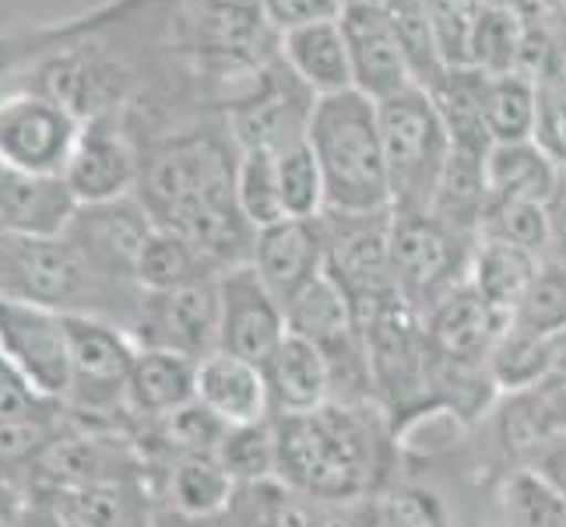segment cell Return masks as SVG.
I'll return each mask as SVG.
<instances>
[{
  "instance_id": "obj_1",
  "label": "cell",
  "mask_w": 566,
  "mask_h": 527,
  "mask_svg": "<svg viewBox=\"0 0 566 527\" xmlns=\"http://www.w3.org/2000/svg\"><path fill=\"white\" fill-rule=\"evenodd\" d=\"M279 472L289 489L310 499L345 503L374 489L377 443L363 412L327 401L306 415H275Z\"/></svg>"
},
{
  "instance_id": "obj_6",
  "label": "cell",
  "mask_w": 566,
  "mask_h": 527,
  "mask_svg": "<svg viewBox=\"0 0 566 527\" xmlns=\"http://www.w3.org/2000/svg\"><path fill=\"white\" fill-rule=\"evenodd\" d=\"M82 120L46 95H8L0 99V162L14 172L64 176Z\"/></svg>"
},
{
  "instance_id": "obj_8",
  "label": "cell",
  "mask_w": 566,
  "mask_h": 527,
  "mask_svg": "<svg viewBox=\"0 0 566 527\" xmlns=\"http://www.w3.org/2000/svg\"><path fill=\"white\" fill-rule=\"evenodd\" d=\"M454 232L429 211H390V278L416 309L433 306L447 288H454L458 246Z\"/></svg>"
},
{
  "instance_id": "obj_31",
  "label": "cell",
  "mask_w": 566,
  "mask_h": 527,
  "mask_svg": "<svg viewBox=\"0 0 566 527\" xmlns=\"http://www.w3.org/2000/svg\"><path fill=\"white\" fill-rule=\"evenodd\" d=\"M275 159H279L282 204L289 219H321L327 211V190H324V172H321L314 148L300 141L279 151Z\"/></svg>"
},
{
  "instance_id": "obj_4",
  "label": "cell",
  "mask_w": 566,
  "mask_h": 527,
  "mask_svg": "<svg viewBox=\"0 0 566 527\" xmlns=\"http://www.w3.org/2000/svg\"><path fill=\"white\" fill-rule=\"evenodd\" d=\"M0 356L39 398L50 404L67 401L71 390V351L64 314L25 299L0 296Z\"/></svg>"
},
{
  "instance_id": "obj_25",
  "label": "cell",
  "mask_w": 566,
  "mask_h": 527,
  "mask_svg": "<svg viewBox=\"0 0 566 527\" xmlns=\"http://www.w3.org/2000/svg\"><path fill=\"white\" fill-rule=\"evenodd\" d=\"M485 155L490 151H472V148H451L440 183L433 193L429 214H437L440 222L451 229L479 225L485 208H490V187H485Z\"/></svg>"
},
{
  "instance_id": "obj_46",
  "label": "cell",
  "mask_w": 566,
  "mask_h": 527,
  "mask_svg": "<svg viewBox=\"0 0 566 527\" xmlns=\"http://www.w3.org/2000/svg\"><path fill=\"white\" fill-rule=\"evenodd\" d=\"M559 71H563V85H566V53H563V61H559Z\"/></svg>"
},
{
  "instance_id": "obj_12",
  "label": "cell",
  "mask_w": 566,
  "mask_h": 527,
  "mask_svg": "<svg viewBox=\"0 0 566 527\" xmlns=\"http://www.w3.org/2000/svg\"><path fill=\"white\" fill-rule=\"evenodd\" d=\"M148 493L155 506L190 520H222L237 482L214 454H166L148 457Z\"/></svg>"
},
{
  "instance_id": "obj_35",
  "label": "cell",
  "mask_w": 566,
  "mask_h": 527,
  "mask_svg": "<svg viewBox=\"0 0 566 527\" xmlns=\"http://www.w3.org/2000/svg\"><path fill=\"white\" fill-rule=\"evenodd\" d=\"M422 11L447 71H472V32L482 11L479 0H422Z\"/></svg>"
},
{
  "instance_id": "obj_23",
  "label": "cell",
  "mask_w": 566,
  "mask_h": 527,
  "mask_svg": "<svg viewBox=\"0 0 566 527\" xmlns=\"http://www.w3.org/2000/svg\"><path fill=\"white\" fill-rule=\"evenodd\" d=\"M538 267L542 261L535 253L521 250L514 243L482 236V243L475 246L472 267H468V285H472L496 314L514 317V309L524 292H528V285L535 282Z\"/></svg>"
},
{
  "instance_id": "obj_41",
  "label": "cell",
  "mask_w": 566,
  "mask_h": 527,
  "mask_svg": "<svg viewBox=\"0 0 566 527\" xmlns=\"http://www.w3.org/2000/svg\"><path fill=\"white\" fill-rule=\"evenodd\" d=\"M528 472L566 506V433L545 440L528 457Z\"/></svg>"
},
{
  "instance_id": "obj_3",
  "label": "cell",
  "mask_w": 566,
  "mask_h": 527,
  "mask_svg": "<svg viewBox=\"0 0 566 527\" xmlns=\"http://www.w3.org/2000/svg\"><path fill=\"white\" fill-rule=\"evenodd\" d=\"M377 113L390 176V211H429L454 148L433 95L416 85L377 103Z\"/></svg>"
},
{
  "instance_id": "obj_2",
  "label": "cell",
  "mask_w": 566,
  "mask_h": 527,
  "mask_svg": "<svg viewBox=\"0 0 566 527\" xmlns=\"http://www.w3.org/2000/svg\"><path fill=\"white\" fill-rule=\"evenodd\" d=\"M306 145L314 148L324 172L327 211H390V176L380 138V113L374 99H366L356 88L314 99Z\"/></svg>"
},
{
  "instance_id": "obj_20",
  "label": "cell",
  "mask_w": 566,
  "mask_h": 527,
  "mask_svg": "<svg viewBox=\"0 0 566 527\" xmlns=\"http://www.w3.org/2000/svg\"><path fill=\"white\" fill-rule=\"evenodd\" d=\"M282 50H285L289 67L296 71V77L317 95V99L356 88L353 56H348L342 18H327V22L282 32Z\"/></svg>"
},
{
  "instance_id": "obj_24",
  "label": "cell",
  "mask_w": 566,
  "mask_h": 527,
  "mask_svg": "<svg viewBox=\"0 0 566 527\" xmlns=\"http://www.w3.org/2000/svg\"><path fill=\"white\" fill-rule=\"evenodd\" d=\"M479 99H482V120L493 145L535 141L538 109H542V95L535 82L517 74L479 77Z\"/></svg>"
},
{
  "instance_id": "obj_47",
  "label": "cell",
  "mask_w": 566,
  "mask_h": 527,
  "mask_svg": "<svg viewBox=\"0 0 566 527\" xmlns=\"http://www.w3.org/2000/svg\"><path fill=\"white\" fill-rule=\"evenodd\" d=\"M4 236H8V232H4V225H0V243H4Z\"/></svg>"
},
{
  "instance_id": "obj_39",
  "label": "cell",
  "mask_w": 566,
  "mask_h": 527,
  "mask_svg": "<svg viewBox=\"0 0 566 527\" xmlns=\"http://www.w3.org/2000/svg\"><path fill=\"white\" fill-rule=\"evenodd\" d=\"M61 412V404H50L18 377V369L0 356V419H39Z\"/></svg>"
},
{
  "instance_id": "obj_11",
  "label": "cell",
  "mask_w": 566,
  "mask_h": 527,
  "mask_svg": "<svg viewBox=\"0 0 566 527\" xmlns=\"http://www.w3.org/2000/svg\"><path fill=\"white\" fill-rule=\"evenodd\" d=\"M511 327V317L496 314L479 292L464 282L447 288L443 296L426 309V341L429 351L440 362L451 366H472L479 359H490L493 345L500 341L503 330Z\"/></svg>"
},
{
  "instance_id": "obj_44",
  "label": "cell",
  "mask_w": 566,
  "mask_h": 527,
  "mask_svg": "<svg viewBox=\"0 0 566 527\" xmlns=\"http://www.w3.org/2000/svg\"><path fill=\"white\" fill-rule=\"evenodd\" d=\"M542 387L566 390V327L549 335V373H545Z\"/></svg>"
},
{
  "instance_id": "obj_17",
  "label": "cell",
  "mask_w": 566,
  "mask_h": 527,
  "mask_svg": "<svg viewBox=\"0 0 566 527\" xmlns=\"http://www.w3.org/2000/svg\"><path fill=\"white\" fill-rule=\"evenodd\" d=\"M253 271L261 282L285 303L300 285L324 267V225L321 219H285L271 229H261L253 240Z\"/></svg>"
},
{
  "instance_id": "obj_32",
  "label": "cell",
  "mask_w": 566,
  "mask_h": 527,
  "mask_svg": "<svg viewBox=\"0 0 566 527\" xmlns=\"http://www.w3.org/2000/svg\"><path fill=\"white\" fill-rule=\"evenodd\" d=\"M482 236L514 243L521 250L542 257L545 246H553V214L549 204L532 201H490L482 214Z\"/></svg>"
},
{
  "instance_id": "obj_48",
  "label": "cell",
  "mask_w": 566,
  "mask_h": 527,
  "mask_svg": "<svg viewBox=\"0 0 566 527\" xmlns=\"http://www.w3.org/2000/svg\"><path fill=\"white\" fill-rule=\"evenodd\" d=\"M0 176H4V162H0Z\"/></svg>"
},
{
  "instance_id": "obj_13",
  "label": "cell",
  "mask_w": 566,
  "mask_h": 527,
  "mask_svg": "<svg viewBox=\"0 0 566 527\" xmlns=\"http://www.w3.org/2000/svg\"><path fill=\"white\" fill-rule=\"evenodd\" d=\"M138 159L127 138L103 116H92L82 124L74 151L67 159L64 180L77 204H106L130 198V187L138 183Z\"/></svg>"
},
{
  "instance_id": "obj_34",
  "label": "cell",
  "mask_w": 566,
  "mask_h": 527,
  "mask_svg": "<svg viewBox=\"0 0 566 527\" xmlns=\"http://www.w3.org/2000/svg\"><path fill=\"white\" fill-rule=\"evenodd\" d=\"M61 425L64 408L39 419H0V482L25 485L29 467L53 443V436L61 433Z\"/></svg>"
},
{
  "instance_id": "obj_22",
  "label": "cell",
  "mask_w": 566,
  "mask_h": 527,
  "mask_svg": "<svg viewBox=\"0 0 566 527\" xmlns=\"http://www.w3.org/2000/svg\"><path fill=\"white\" fill-rule=\"evenodd\" d=\"M485 187H490V201L549 204L559 187L556 159L538 141L493 145L485 155Z\"/></svg>"
},
{
  "instance_id": "obj_14",
  "label": "cell",
  "mask_w": 566,
  "mask_h": 527,
  "mask_svg": "<svg viewBox=\"0 0 566 527\" xmlns=\"http://www.w3.org/2000/svg\"><path fill=\"white\" fill-rule=\"evenodd\" d=\"M77 198L64 176H35L4 169L0 176V225L22 240L64 236L77 214Z\"/></svg>"
},
{
  "instance_id": "obj_30",
  "label": "cell",
  "mask_w": 566,
  "mask_h": 527,
  "mask_svg": "<svg viewBox=\"0 0 566 527\" xmlns=\"http://www.w3.org/2000/svg\"><path fill=\"white\" fill-rule=\"evenodd\" d=\"M222 467L232 475L237 485L275 478L279 472V446H275V422H258V425H229V433L219 446Z\"/></svg>"
},
{
  "instance_id": "obj_10",
  "label": "cell",
  "mask_w": 566,
  "mask_h": 527,
  "mask_svg": "<svg viewBox=\"0 0 566 527\" xmlns=\"http://www.w3.org/2000/svg\"><path fill=\"white\" fill-rule=\"evenodd\" d=\"M219 296H222L219 351H229V356H240L261 366L289 335L285 309L275 299V292L261 282L253 264H240L219 275Z\"/></svg>"
},
{
  "instance_id": "obj_26",
  "label": "cell",
  "mask_w": 566,
  "mask_h": 527,
  "mask_svg": "<svg viewBox=\"0 0 566 527\" xmlns=\"http://www.w3.org/2000/svg\"><path fill=\"white\" fill-rule=\"evenodd\" d=\"M222 271H214V264L205 257V253L187 243L184 236L169 229H159L148 236L142 261H138V285L151 296H163V292H177L184 285L205 282V278H219Z\"/></svg>"
},
{
  "instance_id": "obj_40",
  "label": "cell",
  "mask_w": 566,
  "mask_h": 527,
  "mask_svg": "<svg viewBox=\"0 0 566 527\" xmlns=\"http://www.w3.org/2000/svg\"><path fill=\"white\" fill-rule=\"evenodd\" d=\"M342 8L345 0H261L264 18L282 32L327 22V18H342Z\"/></svg>"
},
{
  "instance_id": "obj_27",
  "label": "cell",
  "mask_w": 566,
  "mask_h": 527,
  "mask_svg": "<svg viewBox=\"0 0 566 527\" xmlns=\"http://www.w3.org/2000/svg\"><path fill=\"white\" fill-rule=\"evenodd\" d=\"M310 106H296L289 95H275V99H264L258 106H250L237 116V145L240 151H271L279 155L292 145L306 141V127H310Z\"/></svg>"
},
{
  "instance_id": "obj_38",
  "label": "cell",
  "mask_w": 566,
  "mask_h": 527,
  "mask_svg": "<svg viewBox=\"0 0 566 527\" xmlns=\"http://www.w3.org/2000/svg\"><path fill=\"white\" fill-rule=\"evenodd\" d=\"M377 527H447L440 499L433 493L398 485L377 499Z\"/></svg>"
},
{
  "instance_id": "obj_7",
  "label": "cell",
  "mask_w": 566,
  "mask_h": 527,
  "mask_svg": "<svg viewBox=\"0 0 566 527\" xmlns=\"http://www.w3.org/2000/svg\"><path fill=\"white\" fill-rule=\"evenodd\" d=\"M219 335H222L219 278L193 282L177 292H163V296L145 292L138 320L130 327V338L142 348H169L193 362L219 351Z\"/></svg>"
},
{
  "instance_id": "obj_29",
  "label": "cell",
  "mask_w": 566,
  "mask_h": 527,
  "mask_svg": "<svg viewBox=\"0 0 566 527\" xmlns=\"http://www.w3.org/2000/svg\"><path fill=\"white\" fill-rule=\"evenodd\" d=\"M490 377L503 390H532L545 383L549 373V338L532 335V330L506 327L490 351Z\"/></svg>"
},
{
  "instance_id": "obj_37",
  "label": "cell",
  "mask_w": 566,
  "mask_h": 527,
  "mask_svg": "<svg viewBox=\"0 0 566 527\" xmlns=\"http://www.w3.org/2000/svg\"><path fill=\"white\" fill-rule=\"evenodd\" d=\"M511 324L542 338L566 327V267H538V275L521 296Z\"/></svg>"
},
{
  "instance_id": "obj_5",
  "label": "cell",
  "mask_w": 566,
  "mask_h": 527,
  "mask_svg": "<svg viewBox=\"0 0 566 527\" xmlns=\"http://www.w3.org/2000/svg\"><path fill=\"white\" fill-rule=\"evenodd\" d=\"M151 232L155 222L145 204L138 198H120L106 204H82L71 219L64 240L99 278L124 288H142L138 261Z\"/></svg>"
},
{
  "instance_id": "obj_19",
  "label": "cell",
  "mask_w": 566,
  "mask_h": 527,
  "mask_svg": "<svg viewBox=\"0 0 566 527\" xmlns=\"http://www.w3.org/2000/svg\"><path fill=\"white\" fill-rule=\"evenodd\" d=\"M198 401L226 425H258L275 419L264 369L229 351H214L198 362Z\"/></svg>"
},
{
  "instance_id": "obj_21",
  "label": "cell",
  "mask_w": 566,
  "mask_h": 527,
  "mask_svg": "<svg viewBox=\"0 0 566 527\" xmlns=\"http://www.w3.org/2000/svg\"><path fill=\"white\" fill-rule=\"evenodd\" d=\"M39 496L50 499L64 527H155V499L148 493V482H116Z\"/></svg>"
},
{
  "instance_id": "obj_18",
  "label": "cell",
  "mask_w": 566,
  "mask_h": 527,
  "mask_svg": "<svg viewBox=\"0 0 566 527\" xmlns=\"http://www.w3.org/2000/svg\"><path fill=\"white\" fill-rule=\"evenodd\" d=\"M282 309L292 335H303L314 345H321L327 359H335L338 348L348 351L356 341H363L356 324V306L327 267H321L306 285L292 292L282 303Z\"/></svg>"
},
{
  "instance_id": "obj_49",
  "label": "cell",
  "mask_w": 566,
  "mask_h": 527,
  "mask_svg": "<svg viewBox=\"0 0 566 527\" xmlns=\"http://www.w3.org/2000/svg\"><path fill=\"white\" fill-rule=\"evenodd\" d=\"M345 4H348V0H345Z\"/></svg>"
},
{
  "instance_id": "obj_9",
  "label": "cell",
  "mask_w": 566,
  "mask_h": 527,
  "mask_svg": "<svg viewBox=\"0 0 566 527\" xmlns=\"http://www.w3.org/2000/svg\"><path fill=\"white\" fill-rule=\"evenodd\" d=\"M342 32L348 56H353L356 92H363L366 99L384 103L416 88L412 64H408L384 0H348L342 8Z\"/></svg>"
},
{
  "instance_id": "obj_36",
  "label": "cell",
  "mask_w": 566,
  "mask_h": 527,
  "mask_svg": "<svg viewBox=\"0 0 566 527\" xmlns=\"http://www.w3.org/2000/svg\"><path fill=\"white\" fill-rule=\"evenodd\" d=\"M500 527H566V506L524 467L500 489Z\"/></svg>"
},
{
  "instance_id": "obj_45",
  "label": "cell",
  "mask_w": 566,
  "mask_h": 527,
  "mask_svg": "<svg viewBox=\"0 0 566 527\" xmlns=\"http://www.w3.org/2000/svg\"><path fill=\"white\" fill-rule=\"evenodd\" d=\"M155 527H229L226 520H190V517H180L172 510H163V506H155Z\"/></svg>"
},
{
  "instance_id": "obj_43",
  "label": "cell",
  "mask_w": 566,
  "mask_h": 527,
  "mask_svg": "<svg viewBox=\"0 0 566 527\" xmlns=\"http://www.w3.org/2000/svg\"><path fill=\"white\" fill-rule=\"evenodd\" d=\"M32 493L22 482H0V527H29Z\"/></svg>"
},
{
  "instance_id": "obj_16",
  "label": "cell",
  "mask_w": 566,
  "mask_h": 527,
  "mask_svg": "<svg viewBox=\"0 0 566 527\" xmlns=\"http://www.w3.org/2000/svg\"><path fill=\"white\" fill-rule=\"evenodd\" d=\"M271 412L275 415H306L317 412L331 401V387H335V369L324 356V348L303 335H289L279 341V348L261 362Z\"/></svg>"
},
{
  "instance_id": "obj_33",
  "label": "cell",
  "mask_w": 566,
  "mask_h": 527,
  "mask_svg": "<svg viewBox=\"0 0 566 527\" xmlns=\"http://www.w3.org/2000/svg\"><path fill=\"white\" fill-rule=\"evenodd\" d=\"M524 43V25L506 8H482L472 32V71L482 77L514 74Z\"/></svg>"
},
{
  "instance_id": "obj_15",
  "label": "cell",
  "mask_w": 566,
  "mask_h": 527,
  "mask_svg": "<svg viewBox=\"0 0 566 527\" xmlns=\"http://www.w3.org/2000/svg\"><path fill=\"white\" fill-rule=\"evenodd\" d=\"M198 398V362L169 348H142L127 380V422L134 433L163 422Z\"/></svg>"
},
{
  "instance_id": "obj_28",
  "label": "cell",
  "mask_w": 566,
  "mask_h": 527,
  "mask_svg": "<svg viewBox=\"0 0 566 527\" xmlns=\"http://www.w3.org/2000/svg\"><path fill=\"white\" fill-rule=\"evenodd\" d=\"M237 204L253 232L285 222L282 187H279V159L271 151H240L237 162Z\"/></svg>"
},
{
  "instance_id": "obj_42",
  "label": "cell",
  "mask_w": 566,
  "mask_h": 527,
  "mask_svg": "<svg viewBox=\"0 0 566 527\" xmlns=\"http://www.w3.org/2000/svg\"><path fill=\"white\" fill-rule=\"evenodd\" d=\"M535 141L553 155L556 162H566V99H549L538 109V134Z\"/></svg>"
}]
</instances>
